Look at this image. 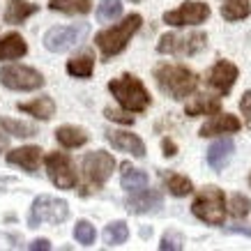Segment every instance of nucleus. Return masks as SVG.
<instances>
[{
	"label": "nucleus",
	"instance_id": "nucleus-38",
	"mask_svg": "<svg viewBox=\"0 0 251 251\" xmlns=\"http://www.w3.org/2000/svg\"><path fill=\"white\" fill-rule=\"evenodd\" d=\"M228 233H242V235L251 237V230H247V228H228Z\"/></svg>",
	"mask_w": 251,
	"mask_h": 251
},
{
	"label": "nucleus",
	"instance_id": "nucleus-25",
	"mask_svg": "<svg viewBox=\"0 0 251 251\" xmlns=\"http://www.w3.org/2000/svg\"><path fill=\"white\" fill-rule=\"evenodd\" d=\"M249 12H251L249 0H224V5H221V14H224V19H228V21L247 19Z\"/></svg>",
	"mask_w": 251,
	"mask_h": 251
},
{
	"label": "nucleus",
	"instance_id": "nucleus-31",
	"mask_svg": "<svg viewBox=\"0 0 251 251\" xmlns=\"http://www.w3.org/2000/svg\"><path fill=\"white\" fill-rule=\"evenodd\" d=\"M249 210H251V201L247 196H242V194H233V196H230L228 212L233 214V217H237V219H244V217L249 214Z\"/></svg>",
	"mask_w": 251,
	"mask_h": 251
},
{
	"label": "nucleus",
	"instance_id": "nucleus-15",
	"mask_svg": "<svg viewBox=\"0 0 251 251\" xmlns=\"http://www.w3.org/2000/svg\"><path fill=\"white\" fill-rule=\"evenodd\" d=\"M42 161V150L37 145H25V148H16L12 152H7V164H14V166H21L23 171L28 173H35Z\"/></svg>",
	"mask_w": 251,
	"mask_h": 251
},
{
	"label": "nucleus",
	"instance_id": "nucleus-13",
	"mask_svg": "<svg viewBox=\"0 0 251 251\" xmlns=\"http://www.w3.org/2000/svg\"><path fill=\"white\" fill-rule=\"evenodd\" d=\"M161 203H164V198H161V194L157 189H145V191L138 189V194L127 198L125 205H127V210L131 214H148V212H157Z\"/></svg>",
	"mask_w": 251,
	"mask_h": 251
},
{
	"label": "nucleus",
	"instance_id": "nucleus-16",
	"mask_svg": "<svg viewBox=\"0 0 251 251\" xmlns=\"http://www.w3.org/2000/svg\"><path fill=\"white\" fill-rule=\"evenodd\" d=\"M240 129V120L235 115H217L212 120H207L203 127H201V136L210 138L214 134H233V131Z\"/></svg>",
	"mask_w": 251,
	"mask_h": 251
},
{
	"label": "nucleus",
	"instance_id": "nucleus-1",
	"mask_svg": "<svg viewBox=\"0 0 251 251\" xmlns=\"http://www.w3.org/2000/svg\"><path fill=\"white\" fill-rule=\"evenodd\" d=\"M154 81H157L161 92H166L173 99L189 97L198 88L196 74L182 65H159L154 69Z\"/></svg>",
	"mask_w": 251,
	"mask_h": 251
},
{
	"label": "nucleus",
	"instance_id": "nucleus-20",
	"mask_svg": "<svg viewBox=\"0 0 251 251\" xmlns=\"http://www.w3.org/2000/svg\"><path fill=\"white\" fill-rule=\"evenodd\" d=\"M19 111L35 115L37 120H51L55 113V104H53V99H49V97H37V99H32V101H28V104H19Z\"/></svg>",
	"mask_w": 251,
	"mask_h": 251
},
{
	"label": "nucleus",
	"instance_id": "nucleus-5",
	"mask_svg": "<svg viewBox=\"0 0 251 251\" xmlns=\"http://www.w3.org/2000/svg\"><path fill=\"white\" fill-rule=\"evenodd\" d=\"M69 217V205L60 198L53 196H39L35 198V203L28 214V224L30 228L39 226V224H62Z\"/></svg>",
	"mask_w": 251,
	"mask_h": 251
},
{
	"label": "nucleus",
	"instance_id": "nucleus-21",
	"mask_svg": "<svg viewBox=\"0 0 251 251\" xmlns=\"http://www.w3.org/2000/svg\"><path fill=\"white\" fill-rule=\"evenodd\" d=\"M55 138H58V143L65 145V148H81V145L88 141V134H85L81 127L62 125V127L55 129Z\"/></svg>",
	"mask_w": 251,
	"mask_h": 251
},
{
	"label": "nucleus",
	"instance_id": "nucleus-39",
	"mask_svg": "<svg viewBox=\"0 0 251 251\" xmlns=\"http://www.w3.org/2000/svg\"><path fill=\"white\" fill-rule=\"evenodd\" d=\"M7 148V136H2V131H0V152Z\"/></svg>",
	"mask_w": 251,
	"mask_h": 251
},
{
	"label": "nucleus",
	"instance_id": "nucleus-2",
	"mask_svg": "<svg viewBox=\"0 0 251 251\" xmlns=\"http://www.w3.org/2000/svg\"><path fill=\"white\" fill-rule=\"evenodd\" d=\"M141 16L138 14H129L125 16L120 23H115L113 28H106V30L97 32V37H95V44L97 49L101 51L104 55V60H111L113 55H118L127 46V42L131 39V35L141 28Z\"/></svg>",
	"mask_w": 251,
	"mask_h": 251
},
{
	"label": "nucleus",
	"instance_id": "nucleus-8",
	"mask_svg": "<svg viewBox=\"0 0 251 251\" xmlns=\"http://www.w3.org/2000/svg\"><path fill=\"white\" fill-rule=\"evenodd\" d=\"M0 83L9 88V90L30 92V90H39L44 85V76L39 74L37 69L23 67V65H7V67L0 69Z\"/></svg>",
	"mask_w": 251,
	"mask_h": 251
},
{
	"label": "nucleus",
	"instance_id": "nucleus-33",
	"mask_svg": "<svg viewBox=\"0 0 251 251\" xmlns=\"http://www.w3.org/2000/svg\"><path fill=\"white\" fill-rule=\"evenodd\" d=\"M159 249H164V251L182 249V237L177 235V233H166V235L161 237V244H159Z\"/></svg>",
	"mask_w": 251,
	"mask_h": 251
},
{
	"label": "nucleus",
	"instance_id": "nucleus-36",
	"mask_svg": "<svg viewBox=\"0 0 251 251\" xmlns=\"http://www.w3.org/2000/svg\"><path fill=\"white\" fill-rule=\"evenodd\" d=\"M161 148H164V154H166V157H173V154L177 152V145H175L171 138H164V141H161Z\"/></svg>",
	"mask_w": 251,
	"mask_h": 251
},
{
	"label": "nucleus",
	"instance_id": "nucleus-19",
	"mask_svg": "<svg viewBox=\"0 0 251 251\" xmlns=\"http://www.w3.org/2000/svg\"><path fill=\"white\" fill-rule=\"evenodd\" d=\"M37 5H30V2H25V0H7V7H5V23H23L30 14L37 12Z\"/></svg>",
	"mask_w": 251,
	"mask_h": 251
},
{
	"label": "nucleus",
	"instance_id": "nucleus-27",
	"mask_svg": "<svg viewBox=\"0 0 251 251\" xmlns=\"http://www.w3.org/2000/svg\"><path fill=\"white\" fill-rule=\"evenodd\" d=\"M0 129H5V134H12L16 138H30L37 134V129L32 125H25V122L19 120H9V118H0Z\"/></svg>",
	"mask_w": 251,
	"mask_h": 251
},
{
	"label": "nucleus",
	"instance_id": "nucleus-18",
	"mask_svg": "<svg viewBox=\"0 0 251 251\" xmlns=\"http://www.w3.org/2000/svg\"><path fill=\"white\" fill-rule=\"evenodd\" d=\"M233 150H235L233 141H230V138H221V141H217V143L207 150V164H210L214 171H221V168L228 164Z\"/></svg>",
	"mask_w": 251,
	"mask_h": 251
},
{
	"label": "nucleus",
	"instance_id": "nucleus-10",
	"mask_svg": "<svg viewBox=\"0 0 251 251\" xmlns=\"http://www.w3.org/2000/svg\"><path fill=\"white\" fill-rule=\"evenodd\" d=\"M46 171H49L51 182L58 189H72L76 184V171H74V164H72L67 154L51 152L46 157Z\"/></svg>",
	"mask_w": 251,
	"mask_h": 251
},
{
	"label": "nucleus",
	"instance_id": "nucleus-22",
	"mask_svg": "<svg viewBox=\"0 0 251 251\" xmlns=\"http://www.w3.org/2000/svg\"><path fill=\"white\" fill-rule=\"evenodd\" d=\"M219 108H221L219 99L210 97V95H201V97H196V101H191V104L184 106V113L187 115H214Z\"/></svg>",
	"mask_w": 251,
	"mask_h": 251
},
{
	"label": "nucleus",
	"instance_id": "nucleus-40",
	"mask_svg": "<svg viewBox=\"0 0 251 251\" xmlns=\"http://www.w3.org/2000/svg\"><path fill=\"white\" fill-rule=\"evenodd\" d=\"M134 2H138V0H134Z\"/></svg>",
	"mask_w": 251,
	"mask_h": 251
},
{
	"label": "nucleus",
	"instance_id": "nucleus-26",
	"mask_svg": "<svg viewBox=\"0 0 251 251\" xmlns=\"http://www.w3.org/2000/svg\"><path fill=\"white\" fill-rule=\"evenodd\" d=\"M49 7L62 14H88L90 12V0H51Z\"/></svg>",
	"mask_w": 251,
	"mask_h": 251
},
{
	"label": "nucleus",
	"instance_id": "nucleus-11",
	"mask_svg": "<svg viewBox=\"0 0 251 251\" xmlns=\"http://www.w3.org/2000/svg\"><path fill=\"white\" fill-rule=\"evenodd\" d=\"M207 16H210V7L205 2L187 0L177 9L166 12L164 14V23H168V25H196V23L207 21Z\"/></svg>",
	"mask_w": 251,
	"mask_h": 251
},
{
	"label": "nucleus",
	"instance_id": "nucleus-6",
	"mask_svg": "<svg viewBox=\"0 0 251 251\" xmlns=\"http://www.w3.org/2000/svg\"><path fill=\"white\" fill-rule=\"evenodd\" d=\"M207 46V35L205 32H189V35H173V32H166L161 35L159 44H157V51L166 55H196L201 53Z\"/></svg>",
	"mask_w": 251,
	"mask_h": 251
},
{
	"label": "nucleus",
	"instance_id": "nucleus-34",
	"mask_svg": "<svg viewBox=\"0 0 251 251\" xmlns=\"http://www.w3.org/2000/svg\"><path fill=\"white\" fill-rule=\"evenodd\" d=\"M104 115H106L108 120L120 122V125H131V122H134V118H131V115L122 113V111H115V108H106V111H104Z\"/></svg>",
	"mask_w": 251,
	"mask_h": 251
},
{
	"label": "nucleus",
	"instance_id": "nucleus-37",
	"mask_svg": "<svg viewBox=\"0 0 251 251\" xmlns=\"http://www.w3.org/2000/svg\"><path fill=\"white\" fill-rule=\"evenodd\" d=\"M32 251H49L51 249V242L49 240H44V237H39V240H35V242L30 244Z\"/></svg>",
	"mask_w": 251,
	"mask_h": 251
},
{
	"label": "nucleus",
	"instance_id": "nucleus-35",
	"mask_svg": "<svg viewBox=\"0 0 251 251\" xmlns=\"http://www.w3.org/2000/svg\"><path fill=\"white\" fill-rule=\"evenodd\" d=\"M240 108L244 113V120H247V127L251 129V90H247L242 95V101H240Z\"/></svg>",
	"mask_w": 251,
	"mask_h": 251
},
{
	"label": "nucleus",
	"instance_id": "nucleus-23",
	"mask_svg": "<svg viewBox=\"0 0 251 251\" xmlns=\"http://www.w3.org/2000/svg\"><path fill=\"white\" fill-rule=\"evenodd\" d=\"M92 69H95V60H92L90 51H85V53L76 55V58H72V60L67 62V72L72 74V76H76V78L92 76Z\"/></svg>",
	"mask_w": 251,
	"mask_h": 251
},
{
	"label": "nucleus",
	"instance_id": "nucleus-29",
	"mask_svg": "<svg viewBox=\"0 0 251 251\" xmlns=\"http://www.w3.org/2000/svg\"><path fill=\"white\" fill-rule=\"evenodd\" d=\"M127 237H129V228H127L125 221H111L106 226V230H104V240H106L108 247H118Z\"/></svg>",
	"mask_w": 251,
	"mask_h": 251
},
{
	"label": "nucleus",
	"instance_id": "nucleus-32",
	"mask_svg": "<svg viewBox=\"0 0 251 251\" xmlns=\"http://www.w3.org/2000/svg\"><path fill=\"white\" fill-rule=\"evenodd\" d=\"M74 237H76L81 244H85V247H90V244H95V237H97V233H95V226H92L90 221H78L76 228H74Z\"/></svg>",
	"mask_w": 251,
	"mask_h": 251
},
{
	"label": "nucleus",
	"instance_id": "nucleus-17",
	"mask_svg": "<svg viewBox=\"0 0 251 251\" xmlns=\"http://www.w3.org/2000/svg\"><path fill=\"white\" fill-rule=\"evenodd\" d=\"M28 53V44L23 42L21 35L9 32L5 37H0V60H16Z\"/></svg>",
	"mask_w": 251,
	"mask_h": 251
},
{
	"label": "nucleus",
	"instance_id": "nucleus-7",
	"mask_svg": "<svg viewBox=\"0 0 251 251\" xmlns=\"http://www.w3.org/2000/svg\"><path fill=\"white\" fill-rule=\"evenodd\" d=\"M88 35V25L85 23H74V25H55L44 35V46L53 53H65L69 49L83 42Z\"/></svg>",
	"mask_w": 251,
	"mask_h": 251
},
{
	"label": "nucleus",
	"instance_id": "nucleus-24",
	"mask_svg": "<svg viewBox=\"0 0 251 251\" xmlns=\"http://www.w3.org/2000/svg\"><path fill=\"white\" fill-rule=\"evenodd\" d=\"M148 184V175L134 168L131 164H122V187L129 191H138Z\"/></svg>",
	"mask_w": 251,
	"mask_h": 251
},
{
	"label": "nucleus",
	"instance_id": "nucleus-30",
	"mask_svg": "<svg viewBox=\"0 0 251 251\" xmlns=\"http://www.w3.org/2000/svg\"><path fill=\"white\" fill-rule=\"evenodd\" d=\"M122 14V2L120 0H104L97 7V21H113Z\"/></svg>",
	"mask_w": 251,
	"mask_h": 251
},
{
	"label": "nucleus",
	"instance_id": "nucleus-4",
	"mask_svg": "<svg viewBox=\"0 0 251 251\" xmlns=\"http://www.w3.org/2000/svg\"><path fill=\"white\" fill-rule=\"evenodd\" d=\"M191 212L194 217H198L205 224H212V226H219L224 224V217H226V201H224V191L219 187H205L196 194V201L191 205Z\"/></svg>",
	"mask_w": 251,
	"mask_h": 251
},
{
	"label": "nucleus",
	"instance_id": "nucleus-12",
	"mask_svg": "<svg viewBox=\"0 0 251 251\" xmlns=\"http://www.w3.org/2000/svg\"><path fill=\"white\" fill-rule=\"evenodd\" d=\"M237 81V67L228 60H219L210 72H207V85L214 88L219 95H228L230 88Z\"/></svg>",
	"mask_w": 251,
	"mask_h": 251
},
{
	"label": "nucleus",
	"instance_id": "nucleus-28",
	"mask_svg": "<svg viewBox=\"0 0 251 251\" xmlns=\"http://www.w3.org/2000/svg\"><path fill=\"white\" fill-rule=\"evenodd\" d=\"M166 189L177 198H184L189 196L191 189H194V184H191L189 177H184V175H177V173H168L166 175Z\"/></svg>",
	"mask_w": 251,
	"mask_h": 251
},
{
	"label": "nucleus",
	"instance_id": "nucleus-3",
	"mask_svg": "<svg viewBox=\"0 0 251 251\" xmlns=\"http://www.w3.org/2000/svg\"><path fill=\"white\" fill-rule=\"evenodd\" d=\"M108 90L122 108H127L131 113H141L150 106V92L145 90V85L131 74H122L120 78H113L108 83Z\"/></svg>",
	"mask_w": 251,
	"mask_h": 251
},
{
	"label": "nucleus",
	"instance_id": "nucleus-9",
	"mask_svg": "<svg viewBox=\"0 0 251 251\" xmlns=\"http://www.w3.org/2000/svg\"><path fill=\"white\" fill-rule=\"evenodd\" d=\"M113 166H115L113 157H111V154H106V152H101V150L85 154V157H83V177H85V182L90 184L92 189L101 187V184L111 177Z\"/></svg>",
	"mask_w": 251,
	"mask_h": 251
},
{
	"label": "nucleus",
	"instance_id": "nucleus-14",
	"mask_svg": "<svg viewBox=\"0 0 251 251\" xmlns=\"http://www.w3.org/2000/svg\"><path fill=\"white\" fill-rule=\"evenodd\" d=\"M106 138L108 143L122 150V152H129L134 157H143L145 154V145L143 141L136 136V134H131V131H118V129H108L106 131Z\"/></svg>",
	"mask_w": 251,
	"mask_h": 251
}]
</instances>
